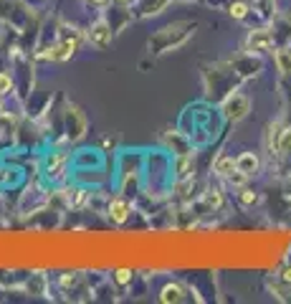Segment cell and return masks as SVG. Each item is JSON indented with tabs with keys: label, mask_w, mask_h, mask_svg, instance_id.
Wrapping results in <instances>:
<instances>
[{
	"label": "cell",
	"mask_w": 291,
	"mask_h": 304,
	"mask_svg": "<svg viewBox=\"0 0 291 304\" xmlns=\"http://www.w3.org/2000/svg\"><path fill=\"white\" fill-rule=\"evenodd\" d=\"M248 109H251V102H248L243 94H233V96H228L226 104H223V112H226V117H228L230 122H240L246 114H248Z\"/></svg>",
	"instance_id": "cell-1"
},
{
	"label": "cell",
	"mask_w": 291,
	"mask_h": 304,
	"mask_svg": "<svg viewBox=\"0 0 291 304\" xmlns=\"http://www.w3.org/2000/svg\"><path fill=\"white\" fill-rule=\"evenodd\" d=\"M86 36H89V44L96 46V48H106V46L112 44V28H109L106 20H96V23L89 28Z\"/></svg>",
	"instance_id": "cell-2"
},
{
	"label": "cell",
	"mask_w": 291,
	"mask_h": 304,
	"mask_svg": "<svg viewBox=\"0 0 291 304\" xmlns=\"http://www.w3.org/2000/svg\"><path fill=\"white\" fill-rule=\"evenodd\" d=\"M274 44V38L266 28H258V30H251V36H248V41H246V48L251 51V54H264L268 51Z\"/></svg>",
	"instance_id": "cell-3"
},
{
	"label": "cell",
	"mask_w": 291,
	"mask_h": 304,
	"mask_svg": "<svg viewBox=\"0 0 291 304\" xmlns=\"http://www.w3.org/2000/svg\"><path fill=\"white\" fill-rule=\"evenodd\" d=\"M130 213H132L130 200H124V198H114V200L109 203V218H112L114 223H124V220L130 218Z\"/></svg>",
	"instance_id": "cell-4"
},
{
	"label": "cell",
	"mask_w": 291,
	"mask_h": 304,
	"mask_svg": "<svg viewBox=\"0 0 291 304\" xmlns=\"http://www.w3.org/2000/svg\"><path fill=\"white\" fill-rule=\"evenodd\" d=\"M236 168H238V170H243L248 178H251L254 172H258V168H261V160L254 155V152H243L240 158H236Z\"/></svg>",
	"instance_id": "cell-5"
},
{
	"label": "cell",
	"mask_w": 291,
	"mask_h": 304,
	"mask_svg": "<svg viewBox=\"0 0 291 304\" xmlns=\"http://www.w3.org/2000/svg\"><path fill=\"white\" fill-rule=\"evenodd\" d=\"M76 48H78V41H64V44H58V46H54L48 51V58L51 61H66Z\"/></svg>",
	"instance_id": "cell-6"
},
{
	"label": "cell",
	"mask_w": 291,
	"mask_h": 304,
	"mask_svg": "<svg viewBox=\"0 0 291 304\" xmlns=\"http://www.w3.org/2000/svg\"><path fill=\"white\" fill-rule=\"evenodd\" d=\"M213 170H216L220 178H228V175L236 170V160H233L230 155H220V158H216V162H213Z\"/></svg>",
	"instance_id": "cell-7"
},
{
	"label": "cell",
	"mask_w": 291,
	"mask_h": 304,
	"mask_svg": "<svg viewBox=\"0 0 291 304\" xmlns=\"http://www.w3.org/2000/svg\"><path fill=\"white\" fill-rule=\"evenodd\" d=\"M185 292H182V286L180 284H168L162 289V294H160V302H164V304H170V302H182L185 296H182Z\"/></svg>",
	"instance_id": "cell-8"
},
{
	"label": "cell",
	"mask_w": 291,
	"mask_h": 304,
	"mask_svg": "<svg viewBox=\"0 0 291 304\" xmlns=\"http://www.w3.org/2000/svg\"><path fill=\"white\" fill-rule=\"evenodd\" d=\"M281 132H284V127H281L278 122L268 127V140H266V142H268V147H271L274 152H278V142H281Z\"/></svg>",
	"instance_id": "cell-9"
},
{
	"label": "cell",
	"mask_w": 291,
	"mask_h": 304,
	"mask_svg": "<svg viewBox=\"0 0 291 304\" xmlns=\"http://www.w3.org/2000/svg\"><path fill=\"white\" fill-rule=\"evenodd\" d=\"M64 165H66V158H64V155H54V158L48 160V175L61 178V175H64Z\"/></svg>",
	"instance_id": "cell-10"
},
{
	"label": "cell",
	"mask_w": 291,
	"mask_h": 304,
	"mask_svg": "<svg viewBox=\"0 0 291 304\" xmlns=\"http://www.w3.org/2000/svg\"><path fill=\"white\" fill-rule=\"evenodd\" d=\"M276 64H278V71L291 74V51H286V48L276 51Z\"/></svg>",
	"instance_id": "cell-11"
},
{
	"label": "cell",
	"mask_w": 291,
	"mask_h": 304,
	"mask_svg": "<svg viewBox=\"0 0 291 304\" xmlns=\"http://www.w3.org/2000/svg\"><path fill=\"white\" fill-rule=\"evenodd\" d=\"M230 18H236V20H243L246 16H248V3H243V0H236V3L230 6Z\"/></svg>",
	"instance_id": "cell-12"
},
{
	"label": "cell",
	"mask_w": 291,
	"mask_h": 304,
	"mask_svg": "<svg viewBox=\"0 0 291 304\" xmlns=\"http://www.w3.org/2000/svg\"><path fill=\"white\" fill-rule=\"evenodd\" d=\"M278 155H291V130H284V132H281Z\"/></svg>",
	"instance_id": "cell-13"
},
{
	"label": "cell",
	"mask_w": 291,
	"mask_h": 304,
	"mask_svg": "<svg viewBox=\"0 0 291 304\" xmlns=\"http://www.w3.org/2000/svg\"><path fill=\"white\" fill-rule=\"evenodd\" d=\"M238 198H240V203H243V206H254V203L258 200V198H256V193H254V190H248V188H240Z\"/></svg>",
	"instance_id": "cell-14"
},
{
	"label": "cell",
	"mask_w": 291,
	"mask_h": 304,
	"mask_svg": "<svg viewBox=\"0 0 291 304\" xmlns=\"http://www.w3.org/2000/svg\"><path fill=\"white\" fill-rule=\"evenodd\" d=\"M10 89H13L10 76H8V74H0V96H3V94H8Z\"/></svg>",
	"instance_id": "cell-15"
},
{
	"label": "cell",
	"mask_w": 291,
	"mask_h": 304,
	"mask_svg": "<svg viewBox=\"0 0 291 304\" xmlns=\"http://www.w3.org/2000/svg\"><path fill=\"white\" fill-rule=\"evenodd\" d=\"M130 279H132V272L130 269H116V282L119 284H127Z\"/></svg>",
	"instance_id": "cell-16"
},
{
	"label": "cell",
	"mask_w": 291,
	"mask_h": 304,
	"mask_svg": "<svg viewBox=\"0 0 291 304\" xmlns=\"http://www.w3.org/2000/svg\"><path fill=\"white\" fill-rule=\"evenodd\" d=\"M210 203H213L216 208L220 206V193H218V190H213V196H210Z\"/></svg>",
	"instance_id": "cell-17"
},
{
	"label": "cell",
	"mask_w": 291,
	"mask_h": 304,
	"mask_svg": "<svg viewBox=\"0 0 291 304\" xmlns=\"http://www.w3.org/2000/svg\"><path fill=\"white\" fill-rule=\"evenodd\" d=\"M92 3H94V6H106L109 0H92Z\"/></svg>",
	"instance_id": "cell-18"
},
{
	"label": "cell",
	"mask_w": 291,
	"mask_h": 304,
	"mask_svg": "<svg viewBox=\"0 0 291 304\" xmlns=\"http://www.w3.org/2000/svg\"><path fill=\"white\" fill-rule=\"evenodd\" d=\"M284 279H286V282L291 284V269H286V274H284Z\"/></svg>",
	"instance_id": "cell-19"
},
{
	"label": "cell",
	"mask_w": 291,
	"mask_h": 304,
	"mask_svg": "<svg viewBox=\"0 0 291 304\" xmlns=\"http://www.w3.org/2000/svg\"><path fill=\"white\" fill-rule=\"evenodd\" d=\"M119 3H130V0H119Z\"/></svg>",
	"instance_id": "cell-20"
}]
</instances>
